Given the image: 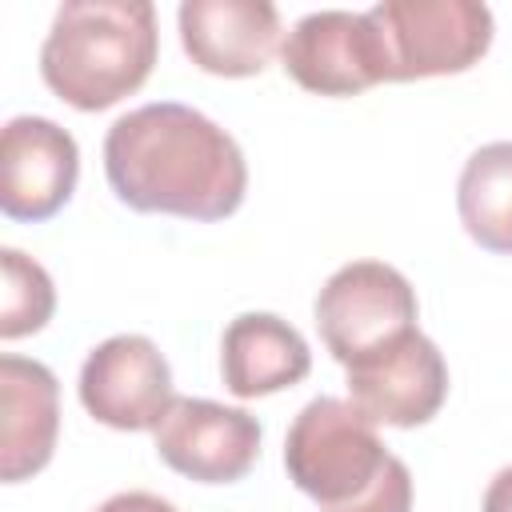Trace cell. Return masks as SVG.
<instances>
[{
  "instance_id": "1",
  "label": "cell",
  "mask_w": 512,
  "mask_h": 512,
  "mask_svg": "<svg viewBox=\"0 0 512 512\" xmlns=\"http://www.w3.org/2000/svg\"><path fill=\"white\" fill-rule=\"evenodd\" d=\"M104 176L128 208L184 220H224L248 192V164L232 132L176 100L140 104L112 120Z\"/></svg>"
},
{
  "instance_id": "2",
  "label": "cell",
  "mask_w": 512,
  "mask_h": 512,
  "mask_svg": "<svg viewBox=\"0 0 512 512\" xmlns=\"http://www.w3.org/2000/svg\"><path fill=\"white\" fill-rule=\"evenodd\" d=\"M288 480L320 512H412V472L352 400H308L284 436Z\"/></svg>"
},
{
  "instance_id": "3",
  "label": "cell",
  "mask_w": 512,
  "mask_h": 512,
  "mask_svg": "<svg viewBox=\"0 0 512 512\" xmlns=\"http://www.w3.org/2000/svg\"><path fill=\"white\" fill-rule=\"evenodd\" d=\"M156 48L148 0H64L40 44V76L64 104L100 112L148 80Z\"/></svg>"
},
{
  "instance_id": "4",
  "label": "cell",
  "mask_w": 512,
  "mask_h": 512,
  "mask_svg": "<svg viewBox=\"0 0 512 512\" xmlns=\"http://www.w3.org/2000/svg\"><path fill=\"white\" fill-rule=\"evenodd\" d=\"M388 80H424L472 68L492 44V8L480 0H380L368 8Z\"/></svg>"
},
{
  "instance_id": "5",
  "label": "cell",
  "mask_w": 512,
  "mask_h": 512,
  "mask_svg": "<svg viewBox=\"0 0 512 512\" xmlns=\"http://www.w3.org/2000/svg\"><path fill=\"white\" fill-rule=\"evenodd\" d=\"M416 292L408 276L384 260H352L336 268L316 296V328L340 364L416 328Z\"/></svg>"
},
{
  "instance_id": "6",
  "label": "cell",
  "mask_w": 512,
  "mask_h": 512,
  "mask_svg": "<svg viewBox=\"0 0 512 512\" xmlns=\"http://www.w3.org/2000/svg\"><path fill=\"white\" fill-rule=\"evenodd\" d=\"M344 372L352 404L376 424L416 428L428 424L448 400V364L420 328H408L388 344L356 356L344 364Z\"/></svg>"
},
{
  "instance_id": "7",
  "label": "cell",
  "mask_w": 512,
  "mask_h": 512,
  "mask_svg": "<svg viewBox=\"0 0 512 512\" xmlns=\"http://www.w3.org/2000/svg\"><path fill=\"white\" fill-rule=\"evenodd\" d=\"M280 60L300 88L320 96H356L388 80V64L372 16L348 8L304 12L288 28Z\"/></svg>"
},
{
  "instance_id": "8",
  "label": "cell",
  "mask_w": 512,
  "mask_h": 512,
  "mask_svg": "<svg viewBox=\"0 0 512 512\" xmlns=\"http://www.w3.org/2000/svg\"><path fill=\"white\" fill-rule=\"evenodd\" d=\"M76 388L88 416L120 432L156 428L176 400L164 352L140 332H120L96 344L80 364Z\"/></svg>"
},
{
  "instance_id": "9",
  "label": "cell",
  "mask_w": 512,
  "mask_h": 512,
  "mask_svg": "<svg viewBox=\"0 0 512 512\" xmlns=\"http://www.w3.org/2000/svg\"><path fill=\"white\" fill-rule=\"evenodd\" d=\"M160 460L200 484H232L260 456V420L204 396H176L156 424Z\"/></svg>"
},
{
  "instance_id": "10",
  "label": "cell",
  "mask_w": 512,
  "mask_h": 512,
  "mask_svg": "<svg viewBox=\"0 0 512 512\" xmlns=\"http://www.w3.org/2000/svg\"><path fill=\"white\" fill-rule=\"evenodd\" d=\"M80 148L48 116H12L0 136V208L12 220H48L76 192Z\"/></svg>"
},
{
  "instance_id": "11",
  "label": "cell",
  "mask_w": 512,
  "mask_h": 512,
  "mask_svg": "<svg viewBox=\"0 0 512 512\" xmlns=\"http://www.w3.org/2000/svg\"><path fill=\"white\" fill-rule=\"evenodd\" d=\"M176 24L192 64L212 76H256L284 48L272 0H184Z\"/></svg>"
},
{
  "instance_id": "12",
  "label": "cell",
  "mask_w": 512,
  "mask_h": 512,
  "mask_svg": "<svg viewBox=\"0 0 512 512\" xmlns=\"http://www.w3.org/2000/svg\"><path fill=\"white\" fill-rule=\"evenodd\" d=\"M0 476L4 484L36 476L56 448L60 432V384L56 372L28 356H0Z\"/></svg>"
},
{
  "instance_id": "13",
  "label": "cell",
  "mask_w": 512,
  "mask_h": 512,
  "mask_svg": "<svg viewBox=\"0 0 512 512\" xmlns=\"http://www.w3.org/2000/svg\"><path fill=\"white\" fill-rule=\"evenodd\" d=\"M312 352L308 340L276 312H240L224 328L220 372L224 388L240 400L272 396L308 376Z\"/></svg>"
},
{
  "instance_id": "14",
  "label": "cell",
  "mask_w": 512,
  "mask_h": 512,
  "mask_svg": "<svg viewBox=\"0 0 512 512\" xmlns=\"http://www.w3.org/2000/svg\"><path fill=\"white\" fill-rule=\"evenodd\" d=\"M464 232L488 252H512V140L476 148L456 180Z\"/></svg>"
},
{
  "instance_id": "15",
  "label": "cell",
  "mask_w": 512,
  "mask_h": 512,
  "mask_svg": "<svg viewBox=\"0 0 512 512\" xmlns=\"http://www.w3.org/2000/svg\"><path fill=\"white\" fill-rule=\"evenodd\" d=\"M4 268V296H0V336L16 340L28 332H40L56 308V288L44 264L24 256L20 248H0Z\"/></svg>"
},
{
  "instance_id": "16",
  "label": "cell",
  "mask_w": 512,
  "mask_h": 512,
  "mask_svg": "<svg viewBox=\"0 0 512 512\" xmlns=\"http://www.w3.org/2000/svg\"><path fill=\"white\" fill-rule=\"evenodd\" d=\"M96 512H180L172 500H164V496H156V492H140V488H132V492H116V496H108Z\"/></svg>"
},
{
  "instance_id": "17",
  "label": "cell",
  "mask_w": 512,
  "mask_h": 512,
  "mask_svg": "<svg viewBox=\"0 0 512 512\" xmlns=\"http://www.w3.org/2000/svg\"><path fill=\"white\" fill-rule=\"evenodd\" d=\"M484 512H512V464H508V468H500V472L488 480Z\"/></svg>"
}]
</instances>
